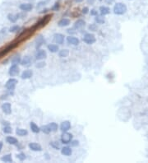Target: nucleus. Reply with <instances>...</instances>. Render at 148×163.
<instances>
[{
	"label": "nucleus",
	"instance_id": "f257e3e1",
	"mask_svg": "<svg viewBox=\"0 0 148 163\" xmlns=\"http://www.w3.org/2000/svg\"><path fill=\"white\" fill-rule=\"evenodd\" d=\"M35 31V30L33 28V26L31 28H29V29L24 30V31H23L22 33L18 35V36H17L16 42L20 43V42H22V41H24V40H26L27 39H29L32 35H33Z\"/></svg>",
	"mask_w": 148,
	"mask_h": 163
},
{
	"label": "nucleus",
	"instance_id": "2eb2a0df",
	"mask_svg": "<svg viewBox=\"0 0 148 163\" xmlns=\"http://www.w3.org/2000/svg\"><path fill=\"white\" fill-rule=\"evenodd\" d=\"M32 76H33V72H32V70L26 69L22 72V75H21V78L22 79H29V78H31Z\"/></svg>",
	"mask_w": 148,
	"mask_h": 163
},
{
	"label": "nucleus",
	"instance_id": "473e14b6",
	"mask_svg": "<svg viewBox=\"0 0 148 163\" xmlns=\"http://www.w3.org/2000/svg\"><path fill=\"white\" fill-rule=\"evenodd\" d=\"M50 146L52 147H54L56 150H59L61 147L60 144L58 143V142H51V143H50Z\"/></svg>",
	"mask_w": 148,
	"mask_h": 163
},
{
	"label": "nucleus",
	"instance_id": "aec40b11",
	"mask_svg": "<svg viewBox=\"0 0 148 163\" xmlns=\"http://www.w3.org/2000/svg\"><path fill=\"white\" fill-rule=\"evenodd\" d=\"M61 153L63 154V156H68L72 155V150L71 149V147H63V148L61 149Z\"/></svg>",
	"mask_w": 148,
	"mask_h": 163
},
{
	"label": "nucleus",
	"instance_id": "de8ad7c7",
	"mask_svg": "<svg viewBox=\"0 0 148 163\" xmlns=\"http://www.w3.org/2000/svg\"><path fill=\"white\" fill-rule=\"evenodd\" d=\"M75 1H76V2H82V0H75Z\"/></svg>",
	"mask_w": 148,
	"mask_h": 163
},
{
	"label": "nucleus",
	"instance_id": "f8f14e48",
	"mask_svg": "<svg viewBox=\"0 0 148 163\" xmlns=\"http://www.w3.org/2000/svg\"><path fill=\"white\" fill-rule=\"evenodd\" d=\"M71 129V123L68 120H65L63 122H62L60 125V129L63 132H67Z\"/></svg>",
	"mask_w": 148,
	"mask_h": 163
},
{
	"label": "nucleus",
	"instance_id": "1a4fd4ad",
	"mask_svg": "<svg viewBox=\"0 0 148 163\" xmlns=\"http://www.w3.org/2000/svg\"><path fill=\"white\" fill-rule=\"evenodd\" d=\"M18 44V43L17 42H15V43H11L9 45H8L7 48L6 49H4L3 51H1L0 52V57L1 56H3V55H6V54H8V52H10L12 49H13L15 47H17V45Z\"/></svg>",
	"mask_w": 148,
	"mask_h": 163
},
{
	"label": "nucleus",
	"instance_id": "423d86ee",
	"mask_svg": "<svg viewBox=\"0 0 148 163\" xmlns=\"http://www.w3.org/2000/svg\"><path fill=\"white\" fill-rule=\"evenodd\" d=\"M96 37L93 34H91V33H87L84 35L83 37V41L87 44H92L96 42Z\"/></svg>",
	"mask_w": 148,
	"mask_h": 163
},
{
	"label": "nucleus",
	"instance_id": "37998d69",
	"mask_svg": "<svg viewBox=\"0 0 148 163\" xmlns=\"http://www.w3.org/2000/svg\"><path fill=\"white\" fill-rule=\"evenodd\" d=\"M91 15H92V16H97V15H98V13H97L96 10L92 9V10H91Z\"/></svg>",
	"mask_w": 148,
	"mask_h": 163
},
{
	"label": "nucleus",
	"instance_id": "b1692460",
	"mask_svg": "<svg viewBox=\"0 0 148 163\" xmlns=\"http://www.w3.org/2000/svg\"><path fill=\"white\" fill-rule=\"evenodd\" d=\"M6 142H7L8 144H11V145H16L18 143L17 139L14 137H12V136H8V137L6 138Z\"/></svg>",
	"mask_w": 148,
	"mask_h": 163
},
{
	"label": "nucleus",
	"instance_id": "f704fd0d",
	"mask_svg": "<svg viewBox=\"0 0 148 163\" xmlns=\"http://www.w3.org/2000/svg\"><path fill=\"white\" fill-rule=\"evenodd\" d=\"M19 29H20V27H19L18 26H12V27H10L9 31L12 32V33H15V32L18 31H19Z\"/></svg>",
	"mask_w": 148,
	"mask_h": 163
},
{
	"label": "nucleus",
	"instance_id": "7ed1b4c3",
	"mask_svg": "<svg viewBox=\"0 0 148 163\" xmlns=\"http://www.w3.org/2000/svg\"><path fill=\"white\" fill-rule=\"evenodd\" d=\"M128 10L127 6L123 3H117L114 7V13L117 15H123Z\"/></svg>",
	"mask_w": 148,
	"mask_h": 163
},
{
	"label": "nucleus",
	"instance_id": "c85d7f7f",
	"mask_svg": "<svg viewBox=\"0 0 148 163\" xmlns=\"http://www.w3.org/2000/svg\"><path fill=\"white\" fill-rule=\"evenodd\" d=\"M1 161L4 162H12L13 161V158H12V155L8 154V155H4L1 157Z\"/></svg>",
	"mask_w": 148,
	"mask_h": 163
},
{
	"label": "nucleus",
	"instance_id": "c03bdc74",
	"mask_svg": "<svg viewBox=\"0 0 148 163\" xmlns=\"http://www.w3.org/2000/svg\"><path fill=\"white\" fill-rule=\"evenodd\" d=\"M106 4H111L112 3H114V0H105Z\"/></svg>",
	"mask_w": 148,
	"mask_h": 163
},
{
	"label": "nucleus",
	"instance_id": "412c9836",
	"mask_svg": "<svg viewBox=\"0 0 148 163\" xmlns=\"http://www.w3.org/2000/svg\"><path fill=\"white\" fill-rule=\"evenodd\" d=\"M100 13L101 14V16H105V15H107L110 13V9H109V8L106 7V6H100Z\"/></svg>",
	"mask_w": 148,
	"mask_h": 163
},
{
	"label": "nucleus",
	"instance_id": "a19ab883",
	"mask_svg": "<svg viewBox=\"0 0 148 163\" xmlns=\"http://www.w3.org/2000/svg\"><path fill=\"white\" fill-rule=\"evenodd\" d=\"M89 29L91 30V31H96V26L95 25V24H92V25H91V26H89Z\"/></svg>",
	"mask_w": 148,
	"mask_h": 163
},
{
	"label": "nucleus",
	"instance_id": "20e7f679",
	"mask_svg": "<svg viewBox=\"0 0 148 163\" xmlns=\"http://www.w3.org/2000/svg\"><path fill=\"white\" fill-rule=\"evenodd\" d=\"M72 133H69L67 132H63V134L61 136V141L62 143H64V144H68L71 143V141L72 140Z\"/></svg>",
	"mask_w": 148,
	"mask_h": 163
},
{
	"label": "nucleus",
	"instance_id": "ea45409f",
	"mask_svg": "<svg viewBox=\"0 0 148 163\" xmlns=\"http://www.w3.org/2000/svg\"><path fill=\"white\" fill-rule=\"evenodd\" d=\"M71 145H72V147H77V146H78L79 145V142L78 140H75V141H71Z\"/></svg>",
	"mask_w": 148,
	"mask_h": 163
},
{
	"label": "nucleus",
	"instance_id": "c9c22d12",
	"mask_svg": "<svg viewBox=\"0 0 148 163\" xmlns=\"http://www.w3.org/2000/svg\"><path fill=\"white\" fill-rule=\"evenodd\" d=\"M4 133H7V134H8V133H12V128L10 126H5L4 128Z\"/></svg>",
	"mask_w": 148,
	"mask_h": 163
},
{
	"label": "nucleus",
	"instance_id": "2f4dec72",
	"mask_svg": "<svg viewBox=\"0 0 148 163\" xmlns=\"http://www.w3.org/2000/svg\"><path fill=\"white\" fill-rule=\"evenodd\" d=\"M95 21L98 23V24H104L105 23V18L102 16H96V18H95Z\"/></svg>",
	"mask_w": 148,
	"mask_h": 163
},
{
	"label": "nucleus",
	"instance_id": "9d476101",
	"mask_svg": "<svg viewBox=\"0 0 148 163\" xmlns=\"http://www.w3.org/2000/svg\"><path fill=\"white\" fill-rule=\"evenodd\" d=\"M54 40L58 44H63L64 42V35L60 33H56L54 35Z\"/></svg>",
	"mask_w": 148,
	"mask_h": 163
},
{
	"label": "nucleus",
	"instance_id": "cd10ccee",
	"mask_svg": "<svg viewBox=\"0 0 148 163\" xmlns=\"http://www.w3.org/2000/svg\"><path fill=\"white\" fill-rule=\"evenodd\" d=\"M69 55V50L68 49H61L58 52V56L60 58H66Z\"/></svg>",
	"mask_w": 148,
	"mask_h": 163
},
{
	"label": "nucleus",
	"instance_id": "a878e982",
	"mask_svg": "<svg viewBox=\"0 0 148 163\" xmlns=\"http://www.w3.org/2000/svg\"><path fill=\"white\" fill-rule=\"evenodd\" d=\"M48 49L51 53H57L59 50V48H58V46L57 45V44H50L48 45Z\"/></svg>",
	"mask_w": 148,
	"mask_h": 163
},
{
	"label": "nucleus",
	"instance_id": "0eeeda50",
	"mask_svg": "<svg viewBox=\"0 0 148 163\" xmlns=\"http://www.w3.org/2000/svg\"><path fill=\"white\" fill-rule=\"evenodd\" d=\"M19 72H20L19 67L17 66V64H13L10 67L9 71H8V73H9V75L11 77H15V76H17V75H18Z\"/></svg>",
	"mask_w": 148,
	"mask_h": 163
},
{
	"label": "nucleus",
	"instance_id": "4be33fe9",
	"mask_svg": "<svg viewBox=\"0 0 148 163\" xmlns=\"http://www.w3.org/2000/svg\"><path fill=\"white\" fill-rule=\"evenodd\" d=\"M8 19L11 22H13V23H15L17 21V19L19 18V14H13V13H9V14H8Z\"/></svg>",
	"mask_w": 148,
	"mask_h": 163
},
{
	"label": "nucleus",
	"instance_id": "e433bc0d",
	"mask_svg": "<svg viewBox=\"0 0 148 163\" xmlns=\"http://www.w3.org/2000/svg\"><path fill=\"white\" fill-rule=\"evenodd\" d=\"M17 157L18 158L20 161H24V160L26 159V155L23 152H21V153H19L18 155L17 156Z\"/></svg>",
	"mask_w": 148,
	"mask_h": 163
},
{
	"label": "nucleus",
	"instance_id": "9b49d317",
	"mask_svg": "<svg viewBox=\"0 0 148 163\" xmlns=\"http://www.w3.org/2000/svg\"><path fill=\"white\" fill-rule=\"evenodd\" d=\"M1 109L4 113H5L6 115H9L11 114L12 112V106H11V104L10 103H4L1 106Z\"/></svg>",
	"mask_w": 148,
	"mask_h": 163
},
{
	"label": "nucleus",
	"instance_id": "5701e85b",
	"mask_svg": "<svg viewBox=\"0 0 148 163\" xmlns=\"http://www.w3.org/2000/svg\"><path fill=\"white\" fill-rule=\"evenodd\" d=\"M30 127H31V131L33 133H40V127H38L37 124L35 123H34V122L30 123Z\"/></svg>",
	"mask_w": 148,
	"mask_h": 163
},
{
	"label": "nucleus",
	"instance_id": "f3484780",
	"mask_svg": "<svg viewBox=\"0 0 148 163\" xmlns=\"http://www.w3.org/2000/svg\"><path fill=\"white\" fill-rule=\"evenodd\" d=\"M20 9L24 12H29L33 8V5L31 4H22L19 6Z\"/></svg>",
	"mask_w": 148,
	"mask_h": 163
},
{
	"label": "nucleus",
	"instance_id": "72a5a7b5",
	"mask_svg": "<svg viewBox=\"0 0 148 163\" xmlns=\"http://www.w3.org/2000/svg\"><path fill=\"white\" fill-rule=\"evenodd\" d=\"M40 131H42L43 133H46V134H48V133H50V130H49V129L48 128V126H47V125L41 127V128H40Z\"/></svg>",
	"mask_w": 148,
	"mask_h": 163
},
{
	"label": "nucleus",
	"instance_id": "39448f33",
	"mask_svg": "<svg viewBox=\"0 0 148 163\" xmlns=\"http://www.w3.org/2000/svg\"><path fill=\"white\" fill-rule=\"evenodd\" d=\"M17 79H15V78H10V79H8V82H6V84H5V87L8 89V90H9V91H13L14 89H15V87L17 86Z\"/></svg>",
	"mask_w": 148,
	"mask_h": 163
},
{
	"label": "nucleus",
	"instance_id": "dca6fc26",
	"mask_svg": "<svg viewBox=\"0 0 148 163\" xmlns=\"http://www.w3.org/2000/svg\"><path fill=\"white\" fill-rule=\"evenodd\" d=\"M31 64V58L29 55L24 56V58L21 60V64L22 66H30Z\"/></svg>",
	"mask_w": 148,
	"mask_h": 163
},
{
	"label": "nucleus",
	"instance_id": "c756f323",
	"mask_svg": "<svg viewBox=\"0 0 148 163\" xmlns=\"http://www.w3.org/2000/svg\"><path fill=\"white\" fill-rule=\"evenodd\" d=\"M21 60H22V59H21V56L19 55H17L13 56V59H12V64H17L21 63Z\"/></svg>",
	"mask_w": 148,
	"mask_h": 163
},
{
	"label": "nucleus",
	"instance_id": "58836bf2",
	"mask_svg": "<svg viewBox=\"0 0 148 163\" xmlns=\"http://www.w3.org/2000/svg\"><path fill=\"white\" fill-rule=\"evenodd\" d=\"M35 66H36V68H43L45 66V63H44V62H40V63H38Z\"/></svg>",
	"mask_w": 148,
	"mask_h": 163
},
{
	"label": "nucleus",
	"instance_id": "ddd939ff",
	"mask_svg": "<svg viewBox=\"0 0 148 163\" xmlns=\"http://www.w3.org/2000/svg\"><path fill=\"white\" fill-rule=\"evenodd\" d=\"M86 25V22L82 19H78L77 20L75 23L73 25V29L78 30V29H82V27H84Z\"/></svg>",
	"mask_w": 148,
	"mask_h": 163
},
{
	"label": "nucleus",
	"instance_id": "4c0bfd02",
	"mask_svg": "<svg viewBox=\"0 0 148 163\" xmlns=\"http://www.w3.org/2000/svg\"><path fill=\"white\" fill-rule=\"evenodd\" d=\"M59 7H60V6H59L58 3H56V4L54 5V7L52 8V10L53 11H58L59 9Z\"/></svg>",
	"mask_w": 148,
	"mask_h": 163
},
{
	"label": "nucleus",
	"instance_id": "79ce46f5",
	"mask_svg": "<svg viewBox=\"0 0 148 163\" xmlns=\"http://www.w3.org/2000/svg\"><path fill=\"white\" fill-rule=\"evenodd\" d=\"M88 12H89V8L87 7H84L83 8H82V13L83 14H87Z\"/></svg>",
	"mask_w": 148,
	"mask_h": 163
},
{
	"label": "nucleus",
	"instance_id": "393cba45",
	"mask_svg": "<svg viewBox=\"0 0 148 163\" xmlns=\"http://www.w3.org/2000/svg\"><path fill=\"white\" fill-rule=\"evenodd\" d=\"M48 128L49 129L50 132H56L58 129V124H56L54 122H52V123H49L48 125Z\"/></svg>",
	"mask_w": 148,
	"mask_h": 163
},
{
	"label": "nucleus",
	"instance_id": "09e8293b",
	"mask_svg": "<svg viewBox=\"0 0 148 163\" xmlns=\"http://www.w3.org/2000/svg\"><path fill=\"white\" fill-rule=\"evenodd\" d=\"M100 1H102V0H100Z\"/></svg>",
	"mask_w": 148,
	"mask_h": 163
},
{
	"label": "nucleus",
	"instance_id": "4468645a",
	"mask_svg": "<svg viewBox=\"0 0 148 163\" xmlns=\"http://www.w3.org/2000/svg\"><path fill=\"white\" fill-rule=\"evenodd\" d=\"M29 148L34 152H41L42 151V147L39 143H31L29 144Z\"/></svg>",
	"mask_w": 148,
	"mask_h": 163
},
{
	"label": "nucleus",
	"instance_id": "6e6552de",
	"mask_svg": "<svg viewBox=\"0 0 148 163\" xmlns=\"http://www.w3.org/2000/svg\"><path fill=\"white\" fill-rule=\"evenodd\" d=\"M35 57L37 60H41V59H44L47 57V53L44 49H38L35 53Z\"/></svg>",
	"mask_w": 148,
	"mask_h": 163
},
{
	"label": "nucleus",
	"instance_id": "6ab92c4d",
	"mask_svg": "<svg viewBox=\"0 0 148 163\" xmlns=\"http://www.w3.org/2000/svg\"><path fill=\"white\" fill-rule=\"evenodd\" d=\"M70 25V20L68 18H63L58 22V26L59 27H65Z\"/></svg>",
	"mask_w": 148,
	"mask_h": 163
},
{
	"label": "nucleus",
	"instance_id": "a211bd4d",
	"mask_svg": "<svg viewBox=\"0 0 148 163\" xmlns=\"http://www.w3.org/2000/svg\"><path fill=\"white\" fill-rule=\"evenodd\" d=\"M67 41L68 44H72V45H78V44H79V42H80L78 38H76L74 36H71V35L67 37Z\"/></svg>",
	"mask_w": 148,
	"mask_h": 163
},
{
	"label": "nucleus",
	"instance_id": "bb28decb",
	"mask_svg": "<svg viewBox=\"0 0 148 163\" xmlns=\"http://www.w3.org/2000/svg\"><path fill=\"white\" fill-rule=\"evenodd\" d=\"M16 133L18 136H21V137H24V136H26L28 134V131L24 129H17L16 130Z\"/></svg>",
	"mask_w": 148,
	"mask_h": 163
},
{
	"label": "nucleus",
	"instance_id": "a18cd8bd",
	"mask_svg": "<svg viewBox=\"0 0 148 163\" xmlns=\"http://www.w3.org/2000/svg\"><path fill=\"white\" fill-rule=\"evenodd\" d=\"M94 2H95V0H87V3H88V4H92Z\"/></svg>",
	"mask_w": 148,
	"mask_h": 163
},
{
	"label": "nucleus",
	"instance_id": "f03ea898",
	"mask_svg": "<svg viewBox=\"0 0 148 163\" xmlns=\"http://www.w3.org/2000/svg\"><path fill=\"white\" fill-rule=\"evenodd\" d=\"M51 18H52V14L45 15V16H44V17H42V18H41L37 23H35V24L33 26V28L35 30V31H37L38 29H40V28L44 27V26H45L50 22Z\"/></svg>",
	"mask_w": 148,
	"mask_h": 163
},
{
	"label": "nucleus",
	"instance_id": "49530a36",
	"mask_svg": "<svg viewBox=\"0 0 148 163\" xmlns=\"http://www.w3.org/2000/svg\"><path fill=\"white\" fill-rule=\"evenodd\" d=\"M2 148H3V142H0V152L2 151Z\"/></svg>",
	"mask_w": 148,
	"mask_h": 163
},
{
	"label": "nucleus",
	"instance_id": "7c9ffc66",
	"mask_svg": "<svg viewBox=\"0 0 148 163\" xmlns=\"http://www.w3.org/2000/svg\"><path fill=\"white\" fill-rule=\"evenodd\" d=\"M44 38L41 36V35H40L39 37L36 39V49H39L40 47L42 45L43 43H44Z\"/></svg>",
	"mask_w": 148,
	"mask_h": 163
}]
</instances>
